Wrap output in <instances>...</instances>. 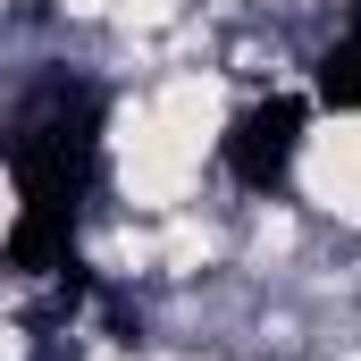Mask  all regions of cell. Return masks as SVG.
I'll use <instances>...</instances> for the list:
<instances>
[{
    "label": "cell",
    "instance_id": "obj_3",
    "mask_svg": "<svg viewBox=\"0 0 361 361\" xmlns=\"http://www.w3.org/2000/svg\"><path fill=\"white\" fill-rule=\"evenodd\" d=\"M311 85H319L328 109H361V34H345V42H328V51H319Z\"/></svg>",
    "mask_w": 361,
    "mask_h": 361
},
{
    "label": "cell",
    "instance_id": "obj_1",
    "mask_svg": "<svg viewBox=\"0 0 361 361\" xmlns=\"http://www.w3.org/2000/svg\"><path fill=\"white\" fill-rule=\"evenodd\" d=\"M101 118H109V92L68 68H42L8 101V135H0L8 177H17L8 269H76V219H85V193L101 185Z\"/></svg>",
    "mask_w": 361,
    "mask_h": 361
},
{
    "label": "cell",
    "instance_id": "obj_4",
    "mask_svg": "<svg viewBox=\"0 0 361 361\" xmlns=\"http://www.w3.org/2000/svg\"><path fill=\"white\" fill-rule=\"evenodd\" d=\"M353 34H361V0H353Z\"/></svg>",
    "mask_w": 361,
    "mask_h": 361
},
{
    "label": "cell",
    "instance_id": "obj_2",
    "mask_svg": "<svg viewBox=\"0 0 361 361\" xmlns=\"http://www.w3.org/2000/svg\"><path fill=\"white\" fill-rule=\"evenodd\" d=\"M302 126H311V109L294 101V92H269V101H252L227 135H219V160H227V177L252 185V193H277V185L294 177V160H302Z\"/></svg>",
    "mask_w": 361,
    "mask_h": 361
}]
</instances>
